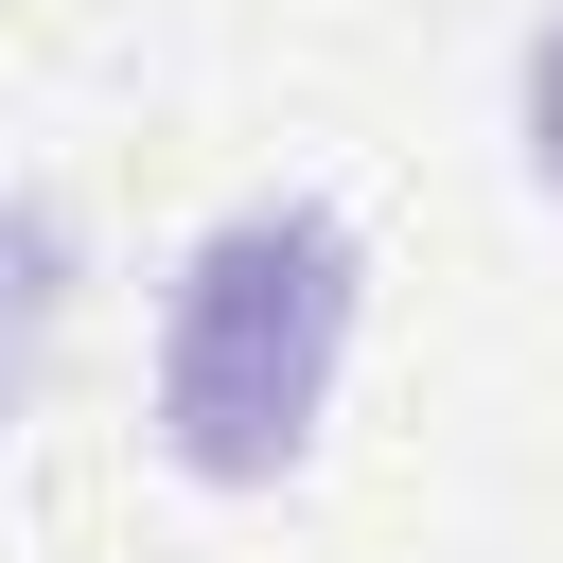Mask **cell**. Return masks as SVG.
Here are the masks:
<instances>
[{
	"instance_id": "2",
	"label": "cell",
	"mask_w": 563,
	"mask_h": 563,
	"mask_svg": "<svg viewBox=\"0 0 563 563\" xmlns=\"http://www.w3.org/2000/svg\"><path fill=\"white\" fill-rule=\"evenodd\" d=\"M70 282H88L70 211H53V194H0V422L35 405V369H53V334H70Z\"/></svg>"
},
{
	"instance_id": "1",
	"label": "cell",
	"mask_w": 563,
	"mask_h": 563,
	"mask_svg": "<svg viewBox=\"0 0 563 563\" xmlns=\"http://www.w3.org/2000/svg\"><path fill=\"white\" fill-rule=\"evenodd\" d=\"M352 317H369V246L317 194H246L229 229H194V264L158 299V457L211 475V493L299 475L317 422H334Z\"/></svg>"
},
{
	"instance_id": "3",
	"label": "cell",
	"mask_w": 563,
	"mask_h": 563,
	"mask_svg": "<svg viewBox=\"0 0 563 563\" xmlns=\"http://www.w3.org/2000/svg\"><path fill=\"white\" fill-rule=\"evenodd\" d=\"M528 176H545V211H563V18L528 35Z\"/></svg>"
}]
</instances>
